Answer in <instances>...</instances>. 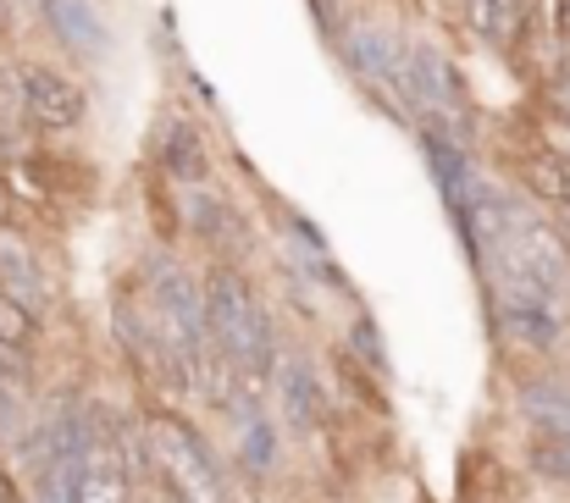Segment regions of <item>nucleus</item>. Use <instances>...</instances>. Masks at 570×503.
<instances>
[{"label": "nucleus", "instance_id": "1", "mask_svg": "<svg viewBox=\"0 0 570 503\" xmlns=\"http://www.w3.org/2000/svg\"><path fill=\"white\" fill-rule=\"evenodd\" d=\"M199 310H205V333L227 354V365L238 371V382H261L277 348H272V322H266L255 288L238 272L216 266L199 283Z\"/></svg>", "mask_w": 570, "mask_h": 503}, {"label": "nucleus", "instance_id": "2", "mask_svg": "<svg viewBox=\"0 0 570 503\" xmlns=\"http://www.w3.org/2000/svg\"><path fill=\"white\" fill-rule=\"evenodd\" d=\"M145 454H150L161 487L173 493V503H227V482H222L210 443L178 410H156L145 421Z\"/></svg>", "mask_w": 570, "mask_h": 503}, {"label": "nucleus", "instance_id": "3", "mask_svg": "<svg viewBox=\"0 0 570 503\" xmlns=\"http://www.w3.org/2000/svg\"><path fill=\"white\" fill-rule=\"evenodd\" d=\"M11 83H17L22 122L33 134H72V128H83L89 89L67 67H56V61H17L11 67Z\"/></svg>", "mask_w": 570, "mask_h": 503}, {"label": "nucleus", "instance_id": "4", "mask_svg": "<svg viewBox=\"0 0 570 503\" xmlns=\"http://www.w3.org/2000/svg\"><path fill=\"white\" fill-rule=\"evenodd\" d=\"M338 56H344V67H350L377 100H387V111L404 117V95H399V56H404V39H399L387 22H377V17L344 22V28H338Z\"/></svg>", "mask_w": 570, "mask_h": 503}, {"label": "nucleus", "instance_id": "5", "mask_svg": "<svg viewBox=\"0 0 570 503\" xmlns=\"http://www.w3.org/2000/svg\"><path fill=\"white\" fill-rule=\"evenodd\" d=\"M67 503H134L117 443L95 432L89 415H78V437L67 454Z\"/></svg>", "mask_w": 570, "mask_h": 503}, {"label": "nucleus", "instance_id": "6", "mask_svg": "<svg viewBox=\"0 0 570 503\" xmlns=\"http://www.w3.org/2000/svg\"><path fill=\"white\" fill-rule=\"evenodd\" d=\"M0 294L17 299L33 322L50 316V305H56V277H50L45 255H39L33 238H28L22 227H11V221H0Z\"/></svg>", "mask_w": 570, "mask_h": 503}, {"label": "nucleus", "instance_id": "7", "mask_svg": "<svg viewBox=\"0 0 570 503\" xmlns=\"http://www.w3.org/2000/svg\"><path fill=\"white\" fill-rule=\"evenodd\" d=\"M266 382H272V415L294 432H311L322 415H327V393H322V376L305 354H272L266 365Z\"/></svg>", "mask_w": 570, "mask_h": 503}, {"label": "nucleus", "instance_id": "8", "mask_svg": "<svg viewBox=\"0 0 570 503\" xmlns=\"http://www.w3.org/2000/svg\"><path fill=\"white\" fill-rule=\"evenodd\" d=\"M39 22L83 67H100L111 50V28H106V11L95 0H39Z\"/></svg>", "mask_w": 570, "mask_h": 503}, {"label": "nucleus", "instance_id": "9", "mask_svg": "<svg viewBox=\"0 0 570 503\" xmlns=\"http://www.w3.org/2000/svg\"><path fill=\"white\" fill-rule=\"evenodd\" d=\"M222 410L233 415V454H238V465H244L249 476H266V471L277 465V415H272L255 393H244V387H238Z\"/></svg>", "mask_w": 570, "mask_h": 503}, {"label": "nucleus", "instance_id": "10", "mask_svg": "<svg viewBox=\"0 0 570 503\" xmlns=\"http://www.w3.org/2000/svg\"><path fill=\"white\" fill-rule=\"evenodd\" d=\"M515 404H521V415H527L532 426H543V437L570 432V382H560V376H532V382H521V387H515Z\"/></svg>", "mask_w": 570, "mask_h": 503}, {"label": "nucleus", "instance_id": "11", "mask_svg": "<svg viewBox=\"0 0 570 503\" xmlns=\"http://www.w3.org/2000/svg\"><path fill=\"white\" fill-rule=\"evenodd\" d=\"M460 17H465L471 39H482L488 50H504V45H515V33H521L527 0H460Z\"/></svg>", "mask_w": 570, "mask_h": 503}, {"label": "nucleus", "instance_id": "12", "mask_svg": "<svg viewBox=\"0 0 570 503\" xmlns=\"http://www.w3.org/2000/svg\"><path fill=\"white\" fill-rule=\"evenodd\" d=\"M22 421H28V387L0 376V448L22 437Z\"/></svg>", "mask_w": 570, "mask_h": 503}, {"label": "nucleus", "instance_id": "13", "mask_svg": "<svg viewBox=\"0 0 570 503\" xmlns=\"http://www.w3.org/2000/svg\"><path fill=\"white\" fill-rule=\"evenodd\" d=\"M33 316L17 305V299H6L0 294V348H17V354H28V343H33Z\"/></svg>", "mask_w": 570, "mask_h": 503}, {"label": "nucleus", "instance_id": "14", "mask_svg": "<svg viewBox=\"0 0 570 503\" xmlns=\"http://www.w3.org/2000/svg\"><path fill=\"white\" fill-rule=\"evenodd\" d=\"M532 465H538L543 476H554V482H566V487H570V432L543 437V443L532 448Z\"/></svg>", "mask_w": 570, "mask_h": 503}, {"label": "nucleus", "instance_id": "15", "mask_svg": "<svg viewBox=\"0 0 570 503\" xmlns=\"http://www.w3.org/2000/svg\"><path fill=\"white\" fill-rule=\"evenodd\" d=\"M532 183H538L543 194H554L560 205H570V156H549V161H538V167H532Z\"/></svg>", "mask_w": 570, "mask_h": 503}, {"label": "nucleus", "instance_id": "16", "mask_svg": "<svg viewBox=\"0 0 570 503\" xmlns=\"http://www.w3.org/2000/svg\"><path fill=\"white\" fill-rule=\"evenodd\" d=\"M549 106H554V111H560V117L570 122V72H566V78H554V89H549Z\"/></svg>", "mask_w": 570, "mask_h": 503}, {"label": "nucleus", "instance_id": "17", "mask_svg": "<svg viewBox=\"0 0 570 503\" xmlns=\"http://www.w3.org/2000/svg\"><path fill=\"white\" fill-rule=\"evenodd\" d=\"M0 221H11V183L0 177Z\"/></svg>", "mask_w": 570, "mask_h": 503}, {"label": "nucleus", "instance_id": "18", "mask_svg": "<svg viewBox=\"0 0 570 503\" xmlns=\"http://www.w3.org/2000/svg\"><path fill=\"white\" fill-rule=\"evenodd\" d=\"M0 503H17V487H11V476L0 471Z\"/></svg>", "mask_w": 570, "mask_h": 503}]
</instances>
